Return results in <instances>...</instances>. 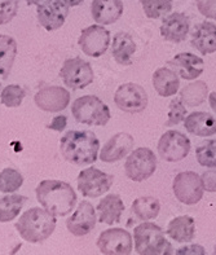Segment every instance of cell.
Listing matches in <instances>:
<instances>
[{"instance_id": "1", "label": "cell", "mask_w": 216, "mask_h": 255, "mask_svg": "<svg viewBox=\"0 0 216 255\" xmlns=\"http://www.w3.org/2000/svg\"><path fill=\"white\" fill-rule=\"evenodd\" d=\"M100 140L92 131L70 129L60 140V153L69 163L77 166L92 165L97 161Z\"/></svg>"}, {"instance_id": "2", "label": "cell", "mask_w": 216, "mask_h": 255, "mask_svg": "<svg viewBox=\"0 0 216 255\" xmlns=\"http://www.w3.org/2000/svg\"><path fill=\"white\" fill-rule=\"evenodd\" d=\"M36 200L55 217H66L77 205V193L69 183L55 179L40 181L35 189Z\"/></svg>"}, {"instance_id": "3", "label": "cell", "mask_w": 216, "mask_h": 255, "mask_svg": "<svg viewBox=\"0 0 216 255\" xmlns=\"http://www.w3.org/2000/svg\"><path fill=\"white\" fill-rule=\"evenodd\" d=\"M57 220L53 214L43 207H31L25 211L16 223L18 235L30 244H42L55 232Z\"/></svg>"}, {"instance_id": "4", "label": "cell", "mask_w": 216, "mask_h": 255, "mask_svg": "<svg viewBox=\"0 0 216 255\" xmlns=\"http://www.w3.org/2000/svg\"><path fill=\"white\" fill-rule=\"evenodd\" d=\"M135 250L140 255H167L172 253V245L165 237L161 227L144 222L133 230Z\"/></svg>"}, {"instance_id": "5", "label": "cell", "mask_w": 216, "mask_h": 255, "mask_svg": "<svg viewBox=\"0 0 216 255\" xmlns=\"http://www.w3.org/2000/svg\"><path fill=\"white\" fill-rule=\"evenodd\" d=\"M71 114L78 123L87 126H107L110 121V109L95 95L78 97L71 105Z\"/></svg>"}, {"instance_id": "6", "label": "cell", "mask_w": 216, "mask_h": 255, "mask_svg": "<svg viewBox=\"0 0 216 255\" xmlns=\"http://www.w3.org/2000/svg\"><path fill=\"white\" fill-rule=\"evenodd\" d=\"M157 170V157L152 149L141 146L129 153L124 163V172L129 180L141 183L148 180Z\"/></svg>"}, {"instance_id": "7", "label": "cell", "mask_w": 216, "mask_h": 255, "mask_svg": "<svg viewBox=\"0 0 216 255\" xmlns=\"http://www.w3.org/2000/svg\"><path fill=\"white\" fill-rule=\"evenodd\" d=\"M64 84L71 91H79L90 86L95 79L91 64L81 57L68 58L58 73Z\"/></svg>"}, {"instance_id": "8", "label": "cell", "mask_w": 216, "mask_h": 255, "mask_svg": "<svg viewBox=\"0 0 216 255\" xmlns=\"http://www.w3.org/2000/svg\"><path fill=\"white\" fill-rule=\"evenodd\" d=\"M172 191L179 202L192 206L202 200L205 188L202 179L197 172L183 171L175 176L172 181Z\"/></svg>"}, {"instance_id": "9", "label": "cell", "mask_w": 216, "mask_h": 255, "mask_svg": "<svg viewBox=\"0 0 216 255\" xmlns=\"http://www.w3.org/2000/svg\"><path fill=\"white\" fill-rule=\"evenodd\" d=\"M149 103L148 94L137 83H124L116 88L114 94V104L122 112L129 114L141 113Z\"/></svg>"}, {"instance_id": "10", "label": "cell", "mask_w": 216, "mask_h": 255, "mask_svg": "<svg viewBox=\"0 0 216 255\" xmlns=\"http://www.w3.org/2000/svg\"><path fill=\"white\" fill-rule=\"evenodd\" d=\"M114 183V176L99 168H86L78 175V189L87 198L101 197L103 194L109 192Z\"/></svg>"}, {"instance_id": "11", "label": "cell", "mask_w": 216, "mask_h": 255, "mask_svg": "<svg viewBox=\"0 0 216 255\" xmlns=\"http://www.w3.org/2000/svg\"><path fill=\"white\" fill-rule=\"evenodd\" d=\"M158 153L163 161L180 162L191 152V140L176 129H168L159 137Z\"/></svg>"}, {"instance_id": "12", "label": "cell", "mask_w": 216, "mask_h": 255, "mask_svg": "<svg viewBox=\"0 0 216 255\" xmlns=\"http://www.w3.org/2000/svg\"><path fill=\"white\" fill-rule=\"evenodd\" d=\"M110 31L104 27V25H91L82 30L78 38V45L84 55L90 57H101L108 51L110 45Z\"/></svg>"}, {"instance_id": "13", "label": "cell", "mask_w": 216, "mask_h": 255, "mask_svg": "<svg viewBox=\"0 0 216 255\" xmlns=\"http://www.w3.org/2000/svg\"><path fill=\"white\" fill-rule=\"evenodd\" d=\"M97 248L105 255H128L132 253L133 241L128 231L123 228H110L100 233Z\"/></svg>"}, {"instance_id": "14", "label": "cell", "mask_w": 216, "mask_h": 255, "mask_svg": "<svg viewBox=\"0 0 216 255\" xmlns=\"http://www.w3.org/2000/svg\"><path fill=\"white\" fill-rule=\"evenodd\" d=\"M36 6L39 23L47 31H56L62 27L68 18L70 8L64 0H43Z\"/></svg>"}, {"instance_id": "15", "label": "cell", "mask_w": 216, "mask_h": 255, "mask_svg": "<svg viewBox=\"0 0 216 255\" xmlns=\"http://www.w3.org/2000/svg\"><path fill=\"white\" fill-rule=\"evenodd\" d=\"M35 105L47 113H58L70 104V92L60 86H44L34 96Z\"/></svg>"}, {"instance_id": "16", "label": "cell", "mask_w": 216, "mask_h": 255, "mask_svg": "<svg viewBox=\"0 0 216 255\" xmlns=\"http://www.w3.org/2000/svg\"><path fill=\"white\" fill-rule=\"evenodd\" d=\"M96 209L88 201H82L74 214L66 220V228L75 237H83L96 227Z\"/></svg>"}, {"instance_id": "17", "label": "cell", "mask_w": 216, "mask_h": 255, "mask_svg": "<svg viewBox=\"0 0 216 255\" xmlns=\"http://www.w3.org/2000/svg\"><path fill=\"white\" fill-rule=\"evenodd\" d=\"M133 144L135 140L128 132L115 133L105 142V145L101 149L100 159L107 163L120 161L132 152Z\"/></svg>"}, {"instance_id": "18", "label": "cell", "mask_w": 216, "mask_h": 255, "mask_svg": "<svg viewBox=\"0 0 216 255\" xmlns=\"http://www.w3.org/2000/svg\"><path fill=\"white\" fill-rule=\"evenodd\" d=\"M167 65L185 81H196L205 70L204 60L189 52L179 53L171 58Z\"/></svg>"}, {"instance_id": "19", "label": "cell", "mask_w": 216, "mask_h": 255, "mask_svg": "<svg viewBox=\"0 0 216 255\" xmlns=\"http://www.w3.org/2000/svg\"><path fill=\"white\" fill-rule=\"evenodd\" d=\"M191 29V21L184 13L175 12L163 18L159 31L161 36L167 42L181 43L187 39Z\"/></svg>"}, {"instance_id": "20", "label": "cell", "mask_w": 216, "mask_h": 255, "mask_svg": "<svg viewBox=\"0 0 216 255\" xmlns=\"http://www.w3.org/2000/svg\"><path fill=\"white\" fill-rule=\"evenodd\" d=\"M122 0H94L91 4V13L95 22L99 25H113L123 14Z\"/></svg>"}, {"instance_id": "21", "label": "cell", "mask_w": 216, "mask_h": 255, "mask_svg": "<svg viewBox=\"0 0 216 255\" xmlns=\"http://www.w3.org/2000/svg\"><path fill=\"white\" fill-rule=\"evenodd\" d=\"M193 48L201 55H211L216 52V25L209 21L198 23L192 32L191 40Z\"/></svg>"}, {"instance_id": "22", "label": "cell", "mask_w": 216, "mask_h": 255, "mask_svg": "<svg viewBox=\"0 0 216 255\" xmlns=\"http://www.w3.org/2000/svg\"><path fill=\"white\" fill-rule=\"evenodd\" d=\"M184 127L192 135L210 137L216 135V118L206 112H193L185 117Z\"/></svg>"}, {"instance_id": "23", "label": "cell", "mask_w": 216, "mask_h": 255, "mask_svg": "<svg viewBox=\"0 0 216 255\" xmlns=\"http://www.w3.org/2000/svg\"><path fill=\"white\" fill-rule=\"evenodd\" d=\"M123 211H124V204L118 194H108L107 197H104L99 202L96 207L99 222L108 226L119 223Z\"/></svg>"}, {"instance_id": "24", "label": "cell", "mask_w": 216, "mask_h": 255, "mask_svg": "<svg viewBox=\"0 0 216 255\" xmlns=\"http://www.w3.org/2000/svg\"><path fill=\"white\" fill-rule=\"evenodd\" d=\"M136 52V43L132 35L128 32H116L111 44V55L116 64L122 66H129L133 61V55Z\"/></svg>"}, {"instance_id": "25", "label": "cell", "mask_w": 216, "mask_h": 255, "mask_svg": "<svg viewBox=\"0 0 216 255\" xmlns=\"http://www.w3.org/2000/svg\"><path fill=\"white\" fill-rule=\"evenodd\" d=\"M152 82L155 92L162 97L174 96L180 88V78L170 66L157 69Z\"/></svg>"}, {"instance_id": "26", "label": "cell", "mask_w": 216, "mask_h": 255, "mask_svg": "<svg viewBox=\"0 0 216 255\" xmlns=\"http://www.w3.org/2000/svg\"><path fill=\"white\" fill-rule=\"evenodd\" d=\"M166 233L176 243H191L196 237V222L189 215L176 217L168 223Z\"/></svg>"}, {"instance_id": "27", "label": "cell", "mask_w": 216, "mask_h": 255, "mask_svg": "<svg viewBox=\"0 0 216 255\" xmlns=\"http://www.w3.org/2000/svg\"><path fill=\"white\" fill-rule=\"evenodd\" d=\"M16 39L9 35H0V77L6 79L12 71L13 64L17 56Z\"/></svg>"}, {"instance_id": "28", "label": "cell", "mask_w": 216, "mask_h": 255, "mask_svg": "<svg viewBox=\"0 0 216 255\" xmlns=\"http://www.w3.org/2000/svg\"><path fill=\"white\" fill-rule=\"evenodd\" d=\"M209 97V86L202 81H196L185 86L180 91L181 103L188 108L200 107Z\"/></svg>"}, {"instance_id": "29", "label": "cell", "mask_w": 216, "mask_h": 255, "mask_svg": "<svg viewBox=\"0 0 216 255\" xmlns=\"http://www.w3.org/2000/svg\"><path fill=\"white\" fill-rule=\"evenodd\" d=\"M27 197L21 194H9L0 198V223L16 219L25 206Z\"/></svg>"}, {"instance_id": "30", "label": "cell", "mask_w": 216, "mask_h": 255, "mask_svg": "<svg viewBox=\"0 0 216 255\" xmlns=\"http://www.w3.org/2000/svg\"><path fill=\"white\" fill-rule=\"evenodd\" d=\"M131 207H132V213L135 214V217L142 222L155 219L161 211V204L158 198L152 197V196L136 198Z\"/></svg>"}, {"instance_id": "31", "label": "cell", "mask_w": 216, "mask_h": 255, "mask_svg": "<svg viewBox=\"0 0 216 255\" xmlns=\"http://www.w3.org/2000/svg\"><path fill=\"white\" fill-rule=\"evenodd\" d=\"M23 184V176L16 168L6 167L0 171V192L13 193L18 191Z\"/></svg>"}, {"instance_id": "32", "label": "cell", "mask_w": 216, "mask_h": 255, "mask_svg": "<svg viewBox=\"0 0 216 255\" xmlns=\"http://www.w3.org/2000/svg\"><path fill=\"white\" fill-rule=\"evenodd\" d=\"M148 18L157 19L172 10V0H140Z\"/></svg>"}, {"instance_id": "33", "label": "cell", "mask_w": 216, "mask_h": 255, "mask_svg": "<svg viewBox=\"0 0 216 255\" xmlns=\"http://www.w3.org/2000/svg\"><path fill=\"white\" fill-rule=\"evenodd\" d=\"M196 157L201 166L216 168V140H206L196 149Z\"/></svg>"}, {"instance_id": "34", "label": "cell", "mask_w": 216, "mask_h": 255, "mask_svg": "<svg viewBox=\"0 0 216 255\" xmlns=\"http://www.w3.org/2000/svg\"><path fill=\"white\" fill-rule=\"evenodd\" d=\"M26 92L19 84H9L0 94V103L6 108H18L22 104Z\"/></svg>"}, {"instance_id": "35", "label": "cell", "mask_w": 216, "mask_h": 255, "mask_svg": "<svg viewBox=\"0 0 216 255\" xmlns=\"http://www.w3.org/2000/svg\"><path fill=\"white\" fill-rule=\"evenodd\" d=\"M188 116L187 108L180 99H174L170 103V108H168L167 113V121H166L165 126L166 127H174L179 123L184 122L185 117Z\"/></svg>"}, {"instance_id": "36", "label": "cell", "mask_w": 216, "mask_h": 255, "mask_svg": "<svg viewBox=\"0 0 216 255\" xmlns=\"http://www.w3.org/2000/svg\"><path fill=\"white\" fill-rule=\"evenodd\" d=\"M18 0H0V25L9 23L18 13Z\"/></svg>"}, {"instance_id": "37", "label": "cell", "mask_w": 216, "mask_h": 255, "mask_svg": "<svg viewBox=\"0 0 216 255\" xmlns=\"http://www.w3.org/2000/svg\"><path fill=\"white\" fill-rule=\"evenodd\" d=\"M196 5L202 16L216 19V0H196Z\"/></svg>"}, {"instance_id": "38", "label": "cell", "mask_w": 216, "mask_h": 255, "mask_svg": "<svg viewBox=\"0 0 216 255\" xmlns=\"http://www.w3.org/2000/svg\"><path fill=\"white\" fill-rule=\"evenodd\" d=\"M201 179H202L205 191L210 192V193L216 192V168H211V170L205 171L201 175Z\"/></svg>"}, {"instance_id": "39", "label": "cell", "mask_w": 216, "mask_h": 255, "mask_svg": "<svg viewBox=\"0 0 216 255\" xmlns=\"http://www.w3.org/2000/svg\"><path fill=\"white\" fill-rule=\"evenodd\" d=\"M176 255H205L206 250L204 246L198 245V244H192V245L183 246L180 249L175 252Z\"/></svg>"}, {"instance_id": "40", "label": "cell", "mask_w": 216, "mask_h": 255, "mask_svg": "<svg viewBox=\"0 0 216 255\" xmlns=\"http://www.w3.org/2000/svg\"><path fill=\"white\" fill-rule=\"evenodd\" d=\"M66 127V117L65 116H58L56 117L55 120L52 121L48 128L55 129V131H62Z\"/></svg>"}, {"instance_id": "41", "label": "cell", "mask_w": 216, "mask_h": 255, "mask_svg": "<svg viewBox=\"0 0 216 255\" xmlns=\"http://www.w3.org/2000/svg\"><path fill=\"white\" fill-rule=\"evenodd\" d=\"M209 103H210V107L214 110V113L216 114V92H211L209 95Z\"/></svg>"}, {"instance_id": "42", "label": "cell", "mask_w": 216, "mask_h": 255, "mask_svg": "<svg viewBox=\"0 0 216 255\" xmlns=\"http://www.w3.org/2000/svg\"><path fill=\"white\" fill-rule=\"evenodd\" d=\"M64 1L68 4L69 6H78L81 5L83 1H86V0H64Z\"/></svg>"}, {"instance_id": "43", "label": "cell", "mask_w": 216, "mask_h": 255, "mask_svg": "<svg viewBox=\"0 0 216 255\" xmlns=\"http://www.w3.org/2000/svg\"><path fill=\"white\" fill-rule=\"evenodd\" d=\"M27 5H38L43 1V0H25Z\"/></svg>"}, {"instance_id": "44", "label": "cell", "mask_w": 216, "mask_h": 255, "mask_svg": "<svg viewBox=\"0 0 216 255\" xmlns=\"http://www.w3.org/2000/svg\"><path fill=\"white\" fill-rule=\"evenodd\" d=\"M214 250H215V252H214V254L216 255V245H215V248H214Z\"/></svg>"}, {"instance_id": "45", "label": "cell", "mask_w": 216, "mask_h": 255, "mask_svg": "<svg viewBox=\"0 0 216 255\" xmlns=\"http://www.w3.org/2000/svg\"><path fill=\"white\" fill-rule=\"evenodd\" d=\"M0 91H1V83H0ZM0 94H1V92H0Z\"/></svg>"}]
</instances>
